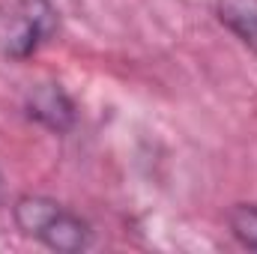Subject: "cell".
Segmentation results:
<instances>
[{"mask_svg": "<svg viewBox=\"0 0 257 254\" xmlns=\"http://www.w3.org/2000/svg\"><path fill=\"white\" fill-rule=\"evenodd\" d=\"M12 218L24 236L54 251H87L93 245V227L54 197L21 194L12 203Z\"/></svg>", "mask_w": 257, "mask_h": 254, "instance_id": "obj_1", "label": "cell"}, {"mask_svg": "<svg viewBox=\"0 0 257 254\" xmlns=\"http://www.w3.org/2000/svg\"><path fill=\"white\" fill-rule=\"evenodd\" d=\"M57 9L48 0H0V57H33L57 33Z\"/></svg>", "mask_w": 257, "mask_h": 254, "instance_id": "obj_2", "label": "cell"}, {"mask_svg": "<svg viewBox=\"0 0 257 254\" xmlns=\"http://www.w3.org/2000/svg\"><path fill=\"white\" fill-rule=\"evenodd\" d=\"M24 111L30 120H36L42 129L66 135L72 132L75 120H78V108L72 102V96L66 93L57 81H42L33 84L24 96Z\"/></svg>", "mask_w": 257, "mask_h": 254, "instance_id": "obj_3", "label": "cell"}, {"mask_svg": "<svg viewBox=\"0 0 257 254\" xmlns=\"http://www.w3.org/2000/svg\"><path fill=\"white\" fill-rule=\"evenodd\" d=\"M218 21L257 54V0H215Z\"/></svg>", "mask_w": 257, "mask_h": 254, "instance_id": "obj_4", "label": "cell"}, {"mask_svg": "<svg viewBox=\"0 0 257 254\" xmlns=\"http://www.w3.org/2000/svg\"><path fill=\"white\" fill-rule=\"evenodd\" d=\"M227 227L236 242L257 251V203H233L227 212Z\"/></svg>", "mask_w": 257, "mask_h": 254, "instance_id": "obj_5", "label": "cell"}, {"mask_svg": "<svg viewBox=\"0 0 257 254\" xmlns=\"http://www.w3.org/2000/svg\"><path fill=\"white\" fill-rule=\"evenodd\" d=\"M0 197H3V174H0Z\"/></svg>", "mask_w": 257, "mask_h": 254, "instance_id": "obj_6", "label": "cell"}]
</instances>
